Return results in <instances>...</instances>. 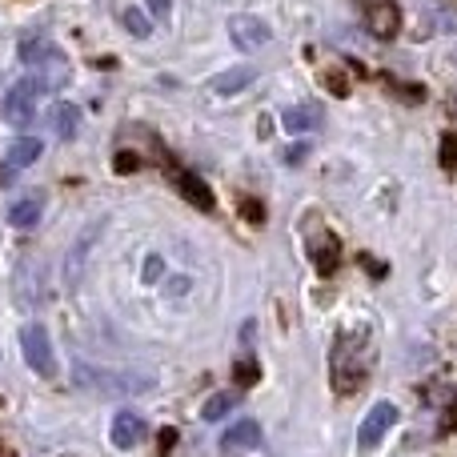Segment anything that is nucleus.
Segmentation results:
<instances>
[{
  "label": "nucleus",
  "mask_w": 457,
  "mask_h": 457,
  "mask_svg": "<svg viewBox=\"0 0 457 457\" xmlns=\"http://www.w3.org/2000/svg\"><path fill=\"white\" fill-rule=\"evenodd\" d=\"M112 165H117V173H133V169H141V157L137 153H117Z\"/></svg>",
  "instance_id": "22"
},
{
  "label": "nucleus",
  "mask_w": 457,
  "mask_h": 457,
  "mask_svg": "<svg viewBox=\"0 0 457 457\" xmlns=\"http://www.w3.org/2000/svg\"><path fill=\"white\" fill-rule=\"evenodd\" d=\"M21 61L24 64H64V56L56 53V45H48V40H29V45L21 48Z\"/></svg>",
  "instance_id": "17"
},
{
  "label": "nucleus",
  "mask_w": 457,
  "mask_h": 457,
  "mask_svg": "<svg viewBox=\"0 0 457 457\" xmlns=\"http://www.w3.org/2000/svg\"><path fill=\"white\" fill-rule=\"evenodd\" d=\"M329 93L345 96V93H349V80H341V77H337V72H333V77H329Z\"/></svg>",
  "instance_id": "26"
},
{
  "label": "nucleus",
  "mask_w": 457,
  "mask_h": 457,
  "mask_svg": "<svg viewBox=\"0 0 457 457\" xmlns=\"http://www.w3.org/2000/svg\"><path fill=\"white\" fill-rule=\"evenodd\" d=\"M453 117H457V96H453Z\"/></svg>",
  "instance_id": "29"
},
{
  "label": "nucleus",
  "mask_w": 457,
  "mask_h": 457,
  "mask_svg": "<svg viewBox=\"0 0 457 457\" xmlns=\"http://www.w3.org/2000/svg\"><path fill=\"white\" fill-rule=\"evenodd\" d=\"M161 273H165V261H161L157 253H153V257L145 261V273H141V277H145V285H157V281H161Z\"/></svg>",
  "instance_id": "20"
},
{
  "label": "nucleus",
  "mask_w": 457,
  "mask_h": 457,
  "mask_svg": "<svg viewBox=\"0 0 457 457\" xmlns=\"http://www.w3.org/2000/svg\"><path fill=\"white\" fill-rule=\"evenodd\" d=\"M177 189H181V197L189 201L193 209H201V213H213V189H209L201 177H193V173H177Z\"/></svg>",
  "instance_id": "12"
},
{
  "label": "nucleus",
  "mask_w": 457,
  "mask_h": 457,
  "mask_svg": "<svg viewBox=\"0 0 457 457\" xmlns=\"http://www.w3.org/2000/svg\"><path fill=\"white\" fill-rule=\"evenodd\" d=\"M245 217H249V221H261V217H265V213H261V205H257V201H245Z\"/></svg>",
  "instance_id": "27"
},
{
  "label": "nucleus",
  "mask_w": 457,
  "mask_h": 457,
  "mask_svg": "<svg viewBox=\"0 0 457 457\" xmlns=\"http://www.w3.org/2000/svg\"><path fill=\"white\" fill-rule=\"evenodd\" d=\"M45 93H48V85L40 77L16 80V85L8 88V96H4V120L12 129H29L32 120H37V104H40V96Z\"/></svg>",
  "instance_id": "3"
},
{
  "label": "nucleus",
  "mask_w": 457,
  "mask_h": 457,
  "mask_svg": "<svg viewBox=\"0 0 457 457\" xmlns=\"http://www.w3.org/2000/svg\"><path fill=\"white\" fill-rule=\"evenodd\" d=\"M40 213H45V193H24V197H16L12 205H8V225L32 228L40 221Z\"/></svg>",
  "instance_id": "10"
},
{
  "label": "nucleus",
  "mask_w": 457,
  "mask_h": 457,
  "mask_svg": "<svg viewBox=\"0 0 457 457\" xmlns=\"http://www.w3.org/2000/svg\"><path fill=\"white\" fill-rule=\"evenodd\" d=\"M173 442H177V429H165V434H161V450H169Z\"/></svg>",
  "instance_id": "28"
},
{
  "label": "nucleus",
  "mask_w": 457,
  "mask_h": 457,
  "mask_svg": "<svg viewBox=\"0 0 457 457\" xmlns=\"http://www.w3.org/2000/svg\"><path fill=\"white\" fill-rule=\"evenodd\" d=\"M453 61H457V53H453Z\"/></svg>",
  "instance_id": "30"
},
{
  "label": "nucleus",
  "mask_w": 457,
  "mask_h": 457,
  "mask_svg": "<svg viewBox=\"0 0 457 457\" xmlns=\"http://www.w3.org/2000/svg\"><path fill=\"white\" fill-rule=\"evenodd\" d=\"M317 125H321V109H313V104H293V109L281 112V129L293 133V137L313 133Z\"/></svg>",
  "instance_id": "13"
},
{
  "label": "nucleus",
  "mask_w": 457,
  "mask_h": 457,
  "mask_svg": "<svg viewBox=\"0 0 457 457\" xmlns=\"http://www.w3.org/2000/svg\"><path fill=\"white\" fill-rule=\"evenodd\" d=\"M48 120H53V133L61 137V141H72V137H77V129H80V109L77 104H56L53 112H48Z\"/></svg>",
  "instance_id": "15"
},
{
  "label": "nucleus",
  "mask_w": 457,
  "mask_h": 457,
  "mask_svg": "<svg viewBox=\"0 0 457 457\" xmlns=\"http://www.w3.org/2000/svg\"><path fill=\"white\" fill-rule=\"evenodd\" d=\"M365 24H370V32L378 40H394L397 29H402V21H397V4L394 0H378V4H365Z\"/></svg>",
  "instance_id": "9"
},
{
  "label": "nucleus",
  "mask_w": 457,
  "mask_h": 457,
  "mask_svg": "<svg viewBox=\"0 0 457 457\" xmlns=\"http://www.w3.org/2000/svg\"><path fill=\"white\" fill-rule=\"evenodd\" d=\"M457 429V402H450V410H445V421H442V434H450Z\"/></svg>",
  "instance_id": "25"
},
{
  "label": "nucleus",
  "mask_w": 457,
  "mask_h": 457,
  "mask_svg": "<svg viewBox=\"0 0 457 457\" xmlns=\"http://www.w3.org/2000/svg\"><path fill=\"white\" fill-rule=\"evenodd\" d=\"M233 378L241 381V386H253V381H257V365H253V361H241V365L233 370Z\"/></svg>",
  "instance_id": "23"
},
{
  "label": "nucleus",
  "mask_w": 457,
  "mask_h": 457,
  "mask_svg": "<svg viewBox=\"0 0 457 457\" xmlns=\"http://www.w3.org/2000/svg\"><path fill=\"white\" fill-rule=\"evenodd\" d=\"M112 445L117 450H137V445L145 442V418L133 410H120L117 418H112Z\"/></svg>",
  "instance_id": "8"
},
{
  "label": "nucleus",
  "mask_w": 457,
  "mask_h": 457,
  "mask_svg": "<svg viewBox=\"0 0 457 457\" xmlns=\"http://www.w3.org/2000/svg\"><path fill=\"white\" fill-rule=\"evenodd\" d=\"M309 257H313V265L321 269L325 277L337 273V261H341V245H337V237H333V233H317V237H309Z\"/></svg>",
  "instance_id": "11"
},
{
  "label": "nucleus",
  "mask_w": 457,
  "mask_h": 457,
  "mask_svg": "<svg viewBox=\"0 0 457 457\" xmlns=\"http://www.w3.org/2000/svg\"><path fill=\"white\" fill-rule=\"evenodd\" d=\"M145 4H149V12L157 21H169V12H173V0H145Z\"/></svg>",
  "instance_id": "24"
},
{
  "label": "nucleus",
  "mask_w": 457,
  "mask_h": 457,
  "mask_svg": "<svg viewBox=\"0 0 457 457\" xmlns=\"http://www.w3.org/2000/svg\"><path fill=\"white\" fill-rule=\"evenodd\" d=\"M397 426V405L394 402H378L370 413H365L361 429H357V450L361 453H373L381 445V437Z\"/></svg>",
  "instance_id": "4"
},
{
  "label": "nucleus",
  "mask_w": 457,
  "mask_h": 457,
  "mask_svg": "<svg viewBox=\"0 0 457 457\" xmlns=\"http://www.w3.org/2000/svg\"><path fill=\"white\" fill-rule=\"evenodd\" d=\"M120 24H125L133 37H149L153 32V21L141 12V8H125V12H120Z\"/></svg>",
  "instance_id": "19"
},
{
  "label": "nucleus",
  "mask_w": 457,
  "mask_h": 457,
  "mask_svg": "<svg viewBox=\"0 0 457 457\" xmlns=\"http://www.w3.org/2000/svg\"><path fill=\"white\" fill-rule=\"evenodd\" d=\"M253 80H257V69L241 64V69H228V72H221V77H213V93L233 96V93H241V88H249Z\"/></svg>",
  "instance_id": "14"
},
{
  "label": "nucleus",
  "mask_w": 457,
  "mask_h": 457,
  "mask_svg": "<svg viewBox=\"0 0 457 457\" xmlns=\"http://www.w3.org/2000/svg\"><path fill=\"white\" fill-rule=\"evenodd\" d=\"M442 165H445V169L457 165V137H453V133L442 137Z\"/></svg>",
  "instance_id": "21"
},
{
  "label": "nucleus",
  "mask_w": 457,
  "mask_h": 457,
  "mask_svg": "<svg viewBox=\"0 0 457 457\" xmlns=\"http://www.w3.org/2000/svg\"><path fill=\"white\" fill-rule=\"evenodd\" d=\"M261 445V426L257 421H237V426H228L225 434H221V453L225 457H241V453H249V450H257Z\"/></svg>",
  "instance_id": "7"
},
{
  "label": "nucleus",
  "mask_w": 457,
  "mask_h": 457,
  "mask_svg": "<svg viewBox=\"0 0 457 457\" xmlns=\"http://www.w3.org/2000/svg\"><path fill=\"white\" fill-rule=\"evenodd\" d=\"M228 37H233L237 48H265L273 40V29L253 12H237V16H228Z\"/></svg>",
  "instance_id": "6"
},
{
  "label": "nucleus",
  "mask_w": 457,
  "mask_h": 457,
  "mask_svg": "<svg viewBox=\"0 0 457 457\" xmlns=\"http://www.w3.org/2000/svg\"><path fill=\"white\" fill-rule=\"evenodd\" d=\"M80 389H96V394H112V397H133L145 389L157 386L153 373H137V370H96V365H77L72 373Z\"/></svg>",
  "instance_id": "2"
},
{
  "label": "nucleus",
  "mask_w": 457,
  "mask_h": 457,
  "mask_svg": "<svg viewBox=\"0 0 457 457\" xmlns=\"http://www.w3.org/2000/svg\"><path fill=\"white\" fill-rule=\"evenodd\" d=\"M21 349H24V361L40 373V378H53L56 373V353H53V341H48L45 325H29L21 333Z\"/></svg>",
  "instance_id": "5"
},
{
  "label": "nucleus",
  "mask_w": 457,
  "mask_h": 457,
  "mask_svg": "<svg viewBox=\"0 0 457 457\" xmlns=\"http://www.w3.org/2000/svg\"><path fill=\"white\" fill-rule=\"evenodd\" d=\"M370 365H373L370 341L357 337V333H341V341L333 345V389L337 394H353L370 378Z\"/></svg>",
  "instance_id": "1"
},
{
  "label": "nucleus",
  "mask_w": 457,
  "mask_h": 457,
  "mask_svg": "<svg viewBox=\"0 0 457 457\" xmlns=\"http://www.w3.org/2000/svg\"><path fill=\"white\" fill-rule=\"evenodd\" d=\"M40 153H45V141H37V137H21V141H12V149H8V169L32 165Z\"/></svg>",
  "instance_id": "16"
},
{
  "label": "nucleus",
  "mask_w": 457,
  "mask_h": 457,
  "mask_svg": "<svg viewBox=\"0 0 457 457\" xmlns=\"http://www.w3.org/2000/svg\"><path fill=\"white\" fill-rule=\"evenodd\" d=\"M237 410V394H213L205 402V410H201V418L205 421H221L225 413H233Z\"/></svg>",
  "instance_id": "18"
}]
</instances>
